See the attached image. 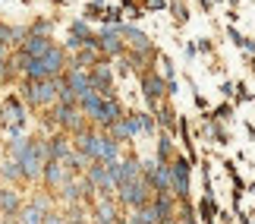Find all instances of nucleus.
Returning <instances> with one entry per match:
<instances>
[{"label": "nucleus", "mask_w": 255, "mask_h": 224, "mask_svg": "<svg viewBox=\"0 0 255 224\" xmlns=\"http://www.w3.org/2000/svg\"><path fill=\"white\" fill-rule=\"evenodd\" d=\"M145 6H148V9H161L164 0H145Z\"/></svg>", "instance_id": "2f4dec72"}, {"label": "nucleus", "mask_w": 255, "mask_h": 224, "mask_svg": "<svg viewBox=\"0 0 255 224\" xmlns=\"http://www.w3.org/2000/svg\"><path fill=\"white\" fill-rule=\"evenodd\" d=\"M60 190H63V199H70V202H76V199H79V183H73L70 177L63 180V187H60Z\"/></svg>", "instance_id": "b1692460"}, {"label": "nucleus", "mask_w": 255, "mask_h": 224, "mask_svg": "<svg viewBox=\"0 0 255 224\" xmlns=\"http://www.w3.org/2000/svg\"><path fill=\"white\" fill-rule=\"evenodd\" d=\"M41 177H44V183H47L51 190L63 187V180H66V168H63V161H57V158H47V161H44V171H41Z\"/></svg>", "instance_id": "6e6552de"}, {"label": "nucleus", "mask_w": 255, "mask_h": 224, "mask_svg": "<svg viewBox=\"0 0 255 224\" xmlns=\"http://www.w3.org/2000/svg\"><path fill=\"white\" fill-rule=\"evenodd\" d=\"M173 19H176V22H186V19H189V13H186V6L180 3V0L173 3Z\"/></svg>", "instance_id": "c85d7f7f"}, {"label": "nucleus", "mask_w": 255, "mask_h": 224, "mask_svg": "<svg viewBox=\"0 0 255 224\" xmlns=\"http://www.w3.org/2000/svg\"><path fill=\"white\" fill-rule=\"evenodd\" d=\"M230 38H233V41H237V47H240V41H243V35H240L237 28H233V25H230Z\"/></svg>", "instance_id": "473e14b6"}, {"label": "nucleus", "mask_w": 255, "mask_h": 224, "mask_svg": "<svg viewBox=\"0 0 255 224\" xmlns=\"http://www.w3.org/2000/svg\"><path fill=\"white\" fill-rule=\"evenodd\" d=\"M142 92H145V98H148L151 108H158L161 95L167 92V79H161V76H154V73H145L142 76Z\"/></svg>", "instance_id": "423d86ee"}, {"label": "nucleus", "mask_w": 255, "mask_h": 224, "mask_svg": "<svg viewBox=\"0 0 255 224\" xmlns=\"http://www.w3.org/2000/svg\"><path fill=\"white\" fill-rule=\"evenodd\" d=\"M51 47H54V44H51V38H47V35H35V32L22 41V51H25L28 57H44L47 51H51Z\"/></svg>", "instance_id": "9b49d317"}, {"label": "nucleus", "mask_w": 255, "mask_h": 224, "mask_svg": "<svg viewBox=\"0 0 255 224\" xmlns=\"http://www.w3.org/2000/svg\"><path fill=\"white\" fill-rule=\"evenodd\" d=\"M161 66H164V79L170 82V79H173V63H170V60H161Z\"/></svg>", "instance_id": "c756f323"}, {"label": "nucleus", "mask_w": 255, "mask_h": 224, "mask_svg": "<svg viewBox=\"0 0 255 224\" xmlns=\"http://www.w3.org/2000/svg\"><path fill=\"white\" fill-rule=\"evenodd\" d=\"M0 60H6V44H0Z\"/></svg>", "instance_id": "72a5a7b5"}, {"label": "nucleus", "mask_w": 255, "mask_h": 224, "mask_svg": "<svg viewBox=\"0 0 255 224\" xmlns=\"http://www.w3.org/2000/svg\"><path fill=\"white\" fill-rule=\"evenodd\" d=\"M41 63H44L47 76H60L63 73V51H60V47H51V51L41 57Z\"/></svg>", "instance_id": "2eb2a0df"}, {"label": "nucleus", "mask_w": 255, "mask_h": 224, "mask_svg": "<svg viewBox=\"0 0 255 224\" xmlns=\"http://www.w3.org/2000/svg\"><path fill=\"white\" fill-rule=\"evenodd\" d=\"M44 224H66L60 215H54V212H47V215H44Z\"/></svg>", "instance_id": "7c9ffc66"}, {"label": "nucleus", "mask_w": 255, "mask_h": 224, "mask_svg": "<svg viewBox=\"0 0 255 224\" xmlns=\"http://www.w3.org/2000/svg\"><path fill=\"white\" fill-rule=\"evenodd\" d=\"M3 120L13 126V130H19V123H22V108H19L16 98H6V104H3Z\"/></svg>", "instance_id": "f3484780"}, {"label": "nucleus", "mask_w": 255, "mask_h": 224, "mask_svg": "<svg viewBox=\"0 0 255 224\" xmlns=\"http://www.w3.org/2000/svg\"><path fill=\"white\" fill-rule=\"evenodd\" d=\"M202 215H205V221H211V224H214V202H211V196H205V199H202Z\"/></svg>", "instance_id": "bb28decb"}, {"label": "nucleus", "mask_w": 255, "mask_h": 224, "mask_svg": "<svg viewBox=\"0 0 255 224\" xmlns=\"http://www.w3.org/2000/svg\"><path fill=\"white\" fill-rule=\"evenodd\" d=\"M47 155H51V158H57V161H66V158H70V145H66L63 136L51 139V145H47Z\"/></svg>", "instance_id": "aec40b11"}, {"label": "nucleus", "mask_w": 255, "mask_h": 224, "mask_svg": "<svg viewBox=\"0 0 255 224\" xmlns=\"http://www.w3.org/2000/svg\"><path fill=\"white\" fill-rule=\"evenodd\" d=\"M173 202H176L173 193H154L151 206H154V215H158V224H173V221H176Z\"/></svg>", "instance_id": "20e7f679"}, {"label": "nucleus", "mask_w": 255, "mask_h": 224, "mask_svg": "<svg viewBox=\"0 0 255 224\" xmlns=\"http://www.w3.org/2000/svg\"><path fill=\"white\" fill-rule=\"evenodd\" d=\"M189 161L186 158H173L170 161V174H173V196L176 199H189Z\"/></svg>", "instance_id": "7ed1b4c3"}, {"label": "nucleus", "mask_w": 255, "mask_h": 224, "mask_svg": "<svg viewBox=\"0 0 255 224\" xmlns=\"http://www.w3.org/2000/svg\"><path fill=\"white\" fill-rule=\"evenodd\" d=\"M0 174H3L6 180H25V177H22V168H19V161H16V158H13V161H6L3 168H0Z\"/></svg>", "instance_id": "4be33fe9"}, {"label": "nucleus", "mask_w": 255, "mask_h": 224, "mask_svg": "<svg viewBox=\"0 0 255 224\" xmlns=\"http://www.w3.org/2000/svg\"><path fill=\"white\" fill-rule=\"evenodd\" d=\"M66 85H70V89L76 92V95H82V92H88L92 89V79H88V76L82 73V66H73L70 73H66V79H63Z\"/></svg>", "instance_id": "ddd939ff"}, {"label": "nucleus", "mask_w": 255, "mask_h": 224, "mask_svg": "<svg viewBox=\"0 0 255 224\" xmlns=\"http://www.w3.org/2000/svg\"><path fill=\"white\" fill-rule=\"evenodd\" d=\"M3 224H16V218H3Z\"/></svg>", "instance_id": "f704fd0d"}, {"label": "nucleus", "mask_w": 255, "mask_h": 224, "mask_svg": "<svg viewBox=\"0 0 255 224\" xmlns=\"http://www.w3.org/2000/svg\"><path fill=\"white\" fill-rule=\"evenodd\" d=\"M151 183L139 177V180H132V183H126V187L117 190V196H120V202H126V206H132V209H142V206H148L151 202Z\"/></svg>", "instance_id": "f03ea898"}, {"label": "nucleus", "mask_w": 255, "mask_h": 224, "mask_svg": "<svg viewBox=\"0 0 255 224\" xmlns=\"http://www.w3.org/2000/svg\"><path fill=\"white\" fill-rule=\"evenodd\" d=\"M98 63V54H95V47H85V51L76 57V66H95Z\"/></svg>", "instance_id": "5701e85b"}, {"label": "nucleus", "mask_w": 255, "mask_h": 224, "mask_svg": "<svg viewBox=\"0 0 255 224\" xmlns=\"http://www.w3.org/2000/svg\"><path fill=\"white\" fill-rule=\"evenodd\" d=\"M16 224H44V209L41 206H22L16 212Z\"/></svg>", "instance_id": "4468645a"}, {"label": "nucleus", "mask_w": 255, "mask_h": 224, "mask_svg": "<svg viewBox=\"0 0 255 224\" xmlns=\"http://www.w3.org/2000/svg\"><path fill=\"white\" fill-rule=\"evenodd\" d=\"M170 158H173V142H170V136L164 133V136H161V142H158V161L167 164Z\"/></svg>", "instance_id": "412c9836"}, {"label": "nucleus", "mask_w": 255, "mask_h": 224, "mask_svg": "<svg viewBox=\"0 0 255 224\" xmlns=\"http://www.w3.org/2000/svg\"><path fill=\"white\" fill-rule=\"evenodd\" d=\"M98 47H101L104 54H123V47H126V41H123V35H120V25H111V28H104L101 35H98Z\"/></svg>", "instance_id": "0eeeda50"}, {"label": "nucleus", "mask_w": 255, "mask_h": 224, "mask_svg": "<svg viewBox=\"0 0 255 224\" xmlns=\"http://www.w3.org/2000/svg\"><path fill=\"white\" fill-rule=\"evenodd\" d=\"M98 161H120V142L114 139V136H101V155H98Z\"/></svg>", "instance_id": "dca6fc26"}, {"label": "nucleus", "mask_w": 255, "mask_h": 224, "mask_svg": "<svg viewBox=\"0 0 255 224\" xmlns=\"http://www.w3.org/2000/svg\"><path fill=\"white\" fill-rule=\"evenodd\" d=\"M214 224H218V221H214ZM221 224H227V221H221Z\"/></svg>", "instance_id": "c9c22d12"}, {"label": "nucleus", "mask_w": 255, "mask_h": 224, "mask_svg": "<svg viewBox=\"0 0 255 224\" xmlns=\"http://www.w3.org/2000/svg\"><path fill=\"white\" fill-rule=\"evenodd\" d=\"M44 158H47V145H44V142H28L25 149L16 155L19 168H22V177H25V180L41 177V171H44Z\"/></svg>", "instance_id": "f257e3e1"}, {"label": "nucleus", "mask_w": 255, "mask_h": 224, "mask_svg": "<svg viewBox=\"0 0 255 224\" xmlns=\"http://www.w3.org/2000/svg\"><path fill=\"white\" fill-rule=\"evenodd\" d=\"M142 177V161L135 158V155H129V158H123L120 161V187H126V183H132V180H139ZM117 187V190H120Z\"/></svg>", "instance_id": "f8f14e48"}, {"label": "nucleus", "mask_w": 255, "mask_h": 224, "mask_svg": "<svg viewBox=\"0 0 255 224\" xmlns=\"http://www.w3.org/2000/svg\"><path fill=\"white\" fill-rule=\"evenodd\" d=\"M95 212H98V224H117V218H120V215H117V209H114V202H111V199H101Z\"/></svg>", "instance_id": "6ab92c4d"}, {"label": "nucleus", "mask_w": 255, "mask_h": 224, "mask_svg": "<svg viewBox=\"0 0 255 224\" xmlns=\"http://www.w3.org/2000/svg\"><path fill=\"white\" fill-rule=\"evenodd\" d=\"M158 120H161V126H164V130H173V123H176V114H173L170 108H161Z\"/></svg>", "instance_id": "393cba45"}, {"label": "nucleus", "mask_w": 255, "mask_h": 224, "mask_svg": "<svg viewBox=\"0 0 255 224\" xmlns=\"http://www.w3.org/2000/svg\"><path fill=\"white\" fill-rule=\"evenodd\" d=\"M120 35L126 38V44H129L135 54H145V57H151V54H154V47H151V41H148V35L139 32V28H132V25H120Z\"/></svg>", "instance_id": "39448f33"}, {"label": "nucleus", "mask_w": 255, "mask_h": 224, "mask_svg": "<svg viewBox=\"0 0 255 224\" xmlns=\"http://www.w3.org/2000/svg\"><path fill=\"white\" fill-rule=\"evenodd\" d=\"M19 209H22V206H19V196H16V193H9V190H0V212H3L6 218H13Z\"/></svg>", "instance_id": "a211bd4d"}, {"label": "nucleus", "mask_w": 255, "mask_h": 224, "mask_svg": "<svg viewBox=\"0 0 255 224\" xmlns=\"http://www.w3.org/2000/svg\"><path fill=\"white\" fill-rule=\"evenodd\" d=\"M85 180L92 183V187H98L104 196H111L114 187H111V177H107V164H104V161H95L92 168H88V177H85Z\"/></svg>", "instance_id": "1a4fd4ad"}, {"label": "nucleus", "mask_w": 255, "mask_h": 224, "mask_svg": "<svg viewBox=\"0 0 255 224\" xmlns=\"http://www.w3.org/2000/svg\"><path fill=\"white\" fill-rule=\"evenodd\" d=\"M120 117H123V108H120V104H117L114 98H104V101H101V111H98L92 120L101 123V126H111L114 120H120Z\"/></svg>", "instance_id": "9d476101"}, {"label": "nucleus", "mask_w": 255, "mask_h": 224, "mask_svg": "<svg viewBox=\"0 0 255 224\" xmlns=\"http://www.w3.org/2000/svg\"><path fill=\"white\" fill-rule=\"evenodd\" d=\"M176 218H180V224H195V212H192V206H189L186 199H183V212H180ZM173 224H176V221H173Z\"/></svg>", "instance_id": "a878e982"}, {"label": "nucleus", "mask_w": 255, "mask_h": 224, "mask_svg": "<svg viewBox=\"0 0 255 224\" xmlns=\"http://www.w3.org/2000/svg\"><path fill=\"white\" fill-rule=\"evenodd\" d=\"M139 130H142V133H154V120H151V114H139Z\"/></svg>", "instance_id": "cd10ccee"}]
</instances>
